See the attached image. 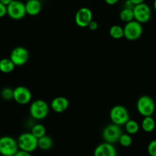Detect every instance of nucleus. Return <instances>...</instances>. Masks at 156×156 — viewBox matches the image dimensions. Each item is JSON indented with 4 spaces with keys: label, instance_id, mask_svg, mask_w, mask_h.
Returning a JSON list of instances; mask_svg holds the SVG:
<instances>
[{
    "label": "nucleus",
    "instance_id": "18",
    "mask_svg": "<svg viewBox=\"0 0 156 156\" xmlns=\"http://www.w3.org/2000/svg\"><path fill=\"white\" fill-rule=\"evenodd\" d=\"M141 127L145 133H151L155 128V121L151 116L144 117Z\"/></svg>",
    "mask_w": 156,
    "mask_h": 156
},
{
    "label": "nucleus",
    "instance_id": "5",
    "mask_svg": "<svg viewBox=\"0 0 156 156\" xmlns=\"http://www.w3.org/2000/svg\"><path fill=\"white\" fill-rule=\"evenodd\" d=\"M19 151L17 141L11 136L0 138V154L2 156H14Z\"/></svg>",
    "mask_w": 156,
    "mask_h": 156
},
{
    "label": "nucleus",
    "instance_id": "23",
    "mask_svg": "<svg viewBox=\"0 0 156 156\" xmlns=\"http://www.w3.org/2000/svg\"><path fill=\"white\" fill-rule=\"evenodd\" d=\"M119 142L123 147H129L133 144V138L128 133H122L119 139Z\"/></svg>",
    "mask_w": 156,
    "mask_h": 156
},
{
    "label": "nucleus",
    "instance_id": "25",
    "mask_svg": "<svg viewBox=\"0 0 156 156\" xmlns=\"http://www.w3.org/2000/svg\"><path fill=\"white\" fill-rule=\"evenodd\" d=\"M148 153L150 156H156V139L149 142L148 145Z\"/></svg>",
    "mask_w": 156,
    "mask_h": 156
},
{
    "label": "nucleus",
    "instance_id": "19",
    "mask_svg": "<svg viewBox=\"0 0 156 156\" xmlns=\"http://www.w3.org/2000/svg\"><path fill=\"white\" fill-rule=\"evenodd\" d=\"M109 35L114 39H120L124 37V30L122 27L118 25H114L109 28Z\"/></svg>",
    "mask_w": 156,
    "mask_h": 156
},
{
    "label": "nucleus",
    "instance_id": "22",
    "mask_svg": "<svg viewBox=\"0 0 156 156\" xmlns=\"http://www.w3.org/2000/svg\"><path fill=\"white\" fill-rule=\"evenodd\" d=\"M31 133L34 136H35L37 139L42 137V136H45L46 135V128L44 127V125L40 123L35 124L34 126H33V127L31 128Z\"/></svg>",
    "mask_w": 156,
    "mask_h": 156
},
{
    "label": "nucleus",
    "instance_id": "26",
    "mask_svg": "<svg viewBox=\"0 0 156 156\" xmlns=\"http://www.w3.org/2000/svg\"><path fill=\"white\" fill-rule=\"evenodd\" d=\"M7 15V6L0 2V19Z\"/></svg>",
    "mask_w": 156,
    "mask_h": 156
},
{
    "label": "nucleus",
    "instance_id": "3",
    "mask_svg": "<svg viewBox=\"0 0 156 156\" xmlns=\"http://www.w3.org/2000/svg\"><path fill=\"white\" fill-rule=\"evenodd\" d=\"M136 109L142 116H151L155 109V103L149 96H141L136 103Z\"/></svg>",
    "mask_w": 156,
    "mask_h": 156
},
{
    "label": "nucleus",
    "instance_id": "13",
    "mask_svg": "<svg viewBox=\"0 0 156 156\" xmlns=\"http://www.w3.org/2000/svg\"><path fill=\"white\" fill-rule=\"evenodd\" d=\"M94 156H116V149L113 144L104 142L96 147Z\"/></svg>",
    "mask_w": 156,
    "mask_h": 156
},
{
    "label": "nucleus",
    "instance_id": "11",
    "mask_svg": "<svg viewBox=\"0 0 156 156\" xmlns=\"http://www.w3.org/2000/svg\"><path fill=\"white\" fill-rule=\"evenodd\" d=\"M75 23L80 28H87L93 21V12L89 8L82 7L75 14Z\"/></svg>",
    "mask_w": 156,
    "mask_h": 156
},
{
    "label": "nucleus",
    "instance_id": "15",
    "mask_svg": "<svg viewBox=\"0 0 156 156\" xmlns=\"http://www.w3.org/2000/svg\"><path fill=\"white\" fill-rule=\"evenodd\" d=\"M26 13L31 16H37L42 9V4L39 0H29L25 3Z\"/></svg>",
    "mask_w": 156,
    "mask_h": 156
},
{
    "label": "nucleus",
    "instance_id": "4",
    "mask_svg": "<svg viewBox=\"0 0 156 156\" xmlns=\"http://www.w3.org/2000/svg\"><path fill=\"white\" fill-rule=\"evenodd\" d=\"M17 143L19 148L30 153L37 148V139L31 133H22L18 138Z\"/></svg>",
    "mask_w": 156,
    "mask_h": 156
},
{
    "label": "nucleus",
    "instance_id": "24",
    "mask_svg": "<svg viewBox=\"0 0 156 156\" xmlns=\"http://www.w3.org/2000/svg\"><path fill=\"white\" fill-rule=\"evenodd\" d=\"M1 97L5 100H11L13 99V90L10 87H5L1 91Z\"/></svg>",
    "mask_w": 156,
    "mask_h": 156
},
{
    "label": "nucleus",
    "instance_id": "6",
    "mask_svg": "<svg viewBox=\"0 0 156 156\" xmlns=\"http://www.w3.org/2000/svg\"><path fill=\"white\" fill-rule=\"evenodd\" d=\"M124 37L129 41H136L142 36L143 32L142 24L133 20L126 24L123 28Z\"/></svg>",
    "mask_w": 156,
    "mask_h": 156
},
{
    "label": "nucleus",
    "instance_id": "31",
    "mask_svg": "<svg viewBox=\"0 0 156 156\" xmlns=\"http://www.w3.org/2000/svg\"><path fill=\"white\" fill-rule=\"evenodd\" d=\"M130 1H131L132 3H133L134 5H139V4H141V3H143V2H145V0H130Z\"/></svg>",
    "mask_w": 156,
    "mask_h": 156
},
{
    "label": "nucleus",
    "instance_id": "30",
    "mask_svg": "<svg viewBox=\"0 0 156 156\" xmlns=\"http://www.w3.org/2000/svg\"><path fill=\"white\" fill-rule=\"evenodd\" d=\"M118 2H119V0H105V2L109 5H114Z\"/></svg>",
    "mask_w": 156,
    "mask_h": 156
},
{
    "label": "nucleus",
    "instance_id": "2",
    "mask_svg": "<svg viewBox=\"0 0 156 156\" xmlns=\"http://www.w3.org/2000/svg\"><path fill=\"white\" fill-rule=\"evenodd\" d=\"M109 118L112 123L123 126L130 119L129 111L125 106L121 105L114 106L109 112Z\"/></svg>",
    "mask_w": 156,
    "mask_h": 156
},
{
    "label": "nucleus",
    "instance_id": "12",
    "mask_svg": "<svg viewBox=\"0 0 156 156\" xmlns=\"http://www.w3.org/2000/svg\"><path fill=\"white\" fill-rule=\"evenodd\" d=\"M32 94L26 87L19 86L13 90V100L20 105H26L31 100Z\"/></svg>",
    "mask_w": 156,
    "mask_h": 156
},
{
    "label": "nucleus",
    "instance_id": "21",
    "mask_svg": "<svg viewBox=\"0 0 156 156\" xmlns=\"http://www.w3.org/2000/svg\"><path fill=\"white\" fill-rule=\"evenodd\" d=\"M124 126H125L126 131L129 135L136 134L139 130V125L136 120L129 119Z\"/></svg>",
    "mask_w": 156,
    "mask_h": 156
},
{
    "label": "nucleus",
    "instance_id": "20",
    "mask_svg": "<svg viewBox=\"0 0 156 156\" xmlns=\"http://www.w3.org/2000/svg\"><path fill=\"white\" fill-rule=\"evenodd\" d=\"M119 19L122 22L128 23L131 21L134 20V14L133 9H122L119 13Z\"/></svg>",
    "mask_w": 156,
    "mask_h": 156
},
{
    "label": "nucleus",
    "instance_id": "33",
    "mask_svg": "<svg viewBox=\"0 0 156 156\" xmlns=\"http://www.w3.org/2000/svg\"><path fill=\"white\" fill-rule=\"evenodd\" d=\"M153 7H154V11L156 12V0H154V2H153Z\"/></svg>",
    "mask_w": 156,
    "mask_h": 156
},
{
    "label": "nucleus",
    "instance_id": "10",
    "mask_svg": "<svg viewBox=\"0 0 156 156\" xmlns=\"http://www.w3.org/2000/svg\"><path fill=\"white\" fill-rule=\"evenodd\" d=\"M134 20L141 24L146 23L151 17V10L145 2L135 5L133 8Z\"/></svg>",
    "mask_w": 156,
    "mask_h": 156
},
{
    "label": "nucleus",
    "instance_id": "7",
    "mask_svg": "<svg viewBox=\"0 0 156 156\" xmlns=\"http://www.w3.org/2000/svg\"><path fill=\"white\" fill-rule=\"evenodd\" d=\"M122 134V129L120 126L112 123L107 125L103 130L102 136L106 142L114 144L119 142L121 135Z\"/></svg>",
    "mask_w": 156,
    "mask_h": 156
},
{
    "label": "nucleus",
    "instance_id": "29",
    "mask_svg": "<svg viewBox=\"0 0 156 156\" xmlns=\"http://www.w3.org/2000/svg\"><path fill=\"white\" fill-rule=\"evenodd\" d=\"M14 156H31V154H30V152L20 150V151H18L17 152L14 154Z\"/></svg>",
    "mask_w": 156,
    "mask_h": 156
},
{
    "label": "nucleus",
    "instance_id": "32",
    "mask_svg": "<svg viewBox=\"0 0 156 156\" xmlns=\"http://www.w3.org/2000/svg\"><path fill=\"white\" fill-rule=\"evenodd\" d=\"M12 1H13V0H0V2L3 4V5H6V6H7V5H9V4L11 3Z\"/></svg>",
    "mask_w": 156,
    "mask_h": 156
},
{
    "label": "nucleus",
    "instance_id": "28",
    "mask_svg": "<svg viewBox=\"0 0 156 156\" xmlns=\"http://www.w3.org/2000/svg\"><path fill=\"white\" fill-rule=\"evenodd\" d=\"M135 5L132 3L130 0H126L125 2L123 4V9H133Z\"/></svg>",
    "mask_w": 156,
    "mask_h": 156
},
{
    "label": "nucleus",
    "instance_id": "14",
    "mask_svg": "<svg viewBox=\"0 0 156 156\" xmlns=\"http://www.w3.org/2000/svg\"><path fill=\"white\" fill-rule=\"evenodd\" d=\"M69 107V101L64 97H57L51 103V109L55 112L61 113L67 110Z\"/></svg>",
    "mask_w": 156,
    "mask_h": 156
},
{
    "label": "nucleus",
    "instance_id": "17",
    "mask_svg": "<svg viewBox=\"0 0 156 156\" xmlns=\"http://www.w3.org/2000/svg\"><path fill=\"white\" fill-rule=\"evenodd\" d=\"M16 65L10 58H3L0 60V71L4 73H9L14 70Z\"/></svg>",
    "mask_w": 156,
    "mask_h": 156
},
{
    "label": "nucleus",
    "instance_id": "8",
    "mask_svg": "<svg viewBox=\"0 0 156 156\" xmlns=\"http://www.w3.org/2000/svg\"><path fill=\"white\" fill-rule=\"evenodd\" d=\"M7 15L14 20H21L27 15L25 4L19 0H13L7 5Z\"/></svg>",
    "mask_w": 156,
    "mask_h": 156
},
{
    "label": "nucleus",
    "instance_id": "1",
    "mask_svg": "<svg viewBox=\"0 0 156 156\" xmlns=\"http://www.w3.org/2000/svg\"><path fill=\"white\" fill-rule=\"evenodd\" d=\"M29 112L33 119L36 120H41L48 115L49 106L44 100H36L30 105Z\"/></svg>",
    "mask_w": 156,
    "mask_h": 156
},
{
    "label": "nucleus",
    "instance_id": "9",
    "mask_svg": "<svg viewBox=\"0 0 156 156\" xmlns=\"http://www.w3.org/2000/svg\"><path fill=\"white\" fill-rule=\"evenodd\" d=\"M29 52L24 47H16L10 53L9 58L13 64L18 67H21L26 64L29 60Z\"/></svg>",
    "mask_w": 156,
    "mask_h": 156
},
{
    "label": "nucleus",
    "instance_id": "27",
    "mask_svg": "<svg viewBox=\"0 0 156 156\" xmlns=\"http://www.w3.org/2000/svg\"><path fill=\"white\" fill-rule=\"evenodd\" d=\"M98 23H97V22H96V21L94 20H93L92 22L89 24V25H88V28H89V29L90 30V31H96V30L98 29Z\"/></svg>",
    "mask_w": 156,
    "mask_h": 156
},
{
    "label": "nucleus",
    "instance_id": "34",
    "mask_svg": "<svg viewBox=\"0 0 156 156\" xmlns=\"http://www.w3.org/2000/svg\"><path fill=\"white\" fill-rule=\"evenodd\" d=\"M26 1H29V0H26Z\"/></svg>",
    "mask_w": 156,
    "mask_h": 156
},
{
    "label": "nucleus",
    "instance_id": "16",
    "mask_svg": "<svg viewBox=\"0 0 156 156\" xmlns=\"http://www.w3.org/2000/svg\"><path fill=\"white\" fill-rule=\"evenodd\" d=\"M53 146V139L49 136H44L37 139V148L41 150L47 151L51 149Z\"/></svg>",
    "mask_w": 156,
    "mask_h": 156
}]
</instances>
